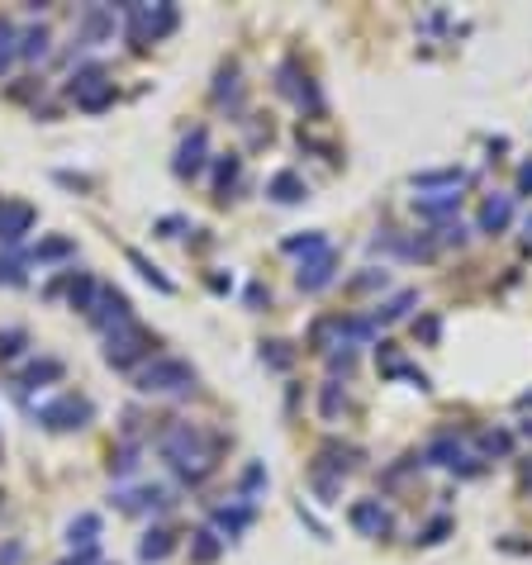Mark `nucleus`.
Instances as JSON below:
<instances>
[{"label": "nucleus", "mask_w": 532, "mask_h": 565, "mask_svg": "<svg viewBox=\"0 0 532 565\" xmlns=\"http://www.w3.org/2000/svg\"><path fill=\"white\" fill-rule=\"evenodd\" d=\"M129 20H133V43L143 48L176 29V10L172 5H129Z\"/></svg>", "instance_id": "4"}, {"label": "nucleus", "mask_w": 532, "mask_h": 565, "mask_svg": "<svg viewBox=\"0 0 532 565\" xmlns=\"http://www.w3.org/2000/svg\"><path fill=\"white\" fill-rule=\"evenodd\" d=\"M480 446H485L490 456H504V452H509V432H485V437H480Z\"/></svg>", "instance_id": "31"}, {"label": "nucleus", "mask_w": 532, "mask_h": 565, "mask_svg": "<svg viewBox=\"0 0 532 565\" xmlns=\"http://www.w3.org/2000/svg\"><path fill=\"white\" fill-rule=\"evenodd\" d=\"M214 181H219V195H224L233 181H238V157H224V162H219V172H214Z\"/></svg>", "instance_id": "29"}, {"label": "nucleus", "mask_w": 532, "mask_h": 565, "mask_svg": "<svg viewBox=\"0 0 532 565\" xmlns=\"http://www.w3.org/2000/svg\"><path fill=\"white\" fill-rule=\"evenodd\" d=\"M166 499L162 490H133V494H120V508H162Z\"/></svg>", "instance_id": "18"}, {"label": "nucleus", "mask_w": 532, "mask_h": 565, "mask_svg": "<svg viewBox=\"0 0 532 565\" xmlns=\"http://www.w3.org/2000/svg\"><path fill=\"white\" fill-rule=\"evenodd\" d=\"M14 53H20V48H14V29H10L5 20H0V66H5Z\"/></svg>", "instance_id": "30"}, {"label": "nucleus", "mask_w": 532, "mask_h": 565, "mask_svg": "<svg viewBox=\"0 0 532 565\" xmlns=\"http://www.w3.org/2000/svg\"><path fill=\"white\" fill-rule=\"evenodd\" d=\"M91 419H95L91 399H76V394H62V399H53V404H43V409H39V423H43V428H53V432L86 428Z\"/></svg>", "instance_id": "3"}, {"label": "nucleus", "mask_w": 532, "mask_h": 565, "mask_svg": "<svg viewBox=\"0 0 532 565\" xmlns=\"http://www.w3.org/2000/svg\"><path fill=\"white\" fill-rule=\"evenodd\" d=\"M95 532H100V518H91V513H81V518L72 523V542L91 546V542H95Z\"/></svg>", "instance_id": "23"}, {"label": "nucleus", "mask_w": 532, "mask_h": 565, "mask_svg": "<svg viewBox=\"0 0 532 565\" xmlns=\"http://www.w3.org/2000/svg\"><path fill=\"white\" fill-rule=\"evenodd\" d=\"M29 228H33L29 205H0V243H20Z\"/></svg>", "instance_id": "11"}, {"label": "nucleus", "mask_w": 532, "mask_h": 565, "mask_svg": "<svg viewBox=\"0 0 532 565\" xmlns=\"http://www.w3.org/2000/svg\"><path fill=\"white\" fill-rule=\"evenodd\" d=\"M509 219H513V199L509 195H490L485 209H480V228H485V233H504Z\"/></svg>", "instance_id": "12"}, {"label": "nucleus", "mask_w": 532, "mask_h": 565, "mask_svg": "<svg viewBox=\"0 0 532 565\" xmlns=\"http://www.w3.org/2000/svg\"><path fill=\"white\" fill-rule=\"evenodd\" d=\"M0 280H20V271H14V261H0Z\"/></svg>", "instance_id": "36"}, {"label": "nucleus", "mask_w": 532, "mask_h": 565, "mask_svg": "<svg viewBox=\"0 0 532 565\" xmlns=\"http://www.w3.org/2000/svg\"><path fill=\"white\" fill-rule=\"evenodd\" d=\"M205 166V128H195L186 143H181V157H176V172L181 176H195Z\"/></svg>", "instance_id": "13"}, {"label": "nucleus", "mask_w": 532, "mask_h": 565, "mask_svg": "<svg viewBox=\"0 0 532 565\" xmlns=\"http://www.w3.org/2000/svg\"><path fill=\"white\" fill-rule=\"evenodd\" d=\"M20 53H24V57H43V53H48V29H29L24 43H20Z\"/></svg>", "instance_id": "24"}, {"label": "nucleus", "mask_w": 532, "mask_h": 565, "mask_svg": "<svg viewBox=\"0 0 532 565\" xmlns=\"http://www.w3.org/2000/svg\"><path fill=\"white\" fill-rule=\"evenodd\" d=\"M271 199H280V205H295V199H305V181H299L295 172L271 176Z\"/></svg>", "instance_id": "15"}, {"label": "nucleus", "mask_w": 532, "mask_h": 565, "mask_svg": "<svg viewBox=\"0 0 532 565\" xmlns=\"http://www.w3.org/2000/svg\"><path fill=\"white\" fill-rule=\"evenodd\" d=\"M338 404H342V385H338V380H328V385H324V419H338Z\"/></svg>", "instance_id": "28"}, {"label": "nucleus", "mask_w": 532, "mask_h": 565, "mask_svg": "<svg viewBox=\"0 0 532 565\" xmlns=\"http://www.w3.org/2000/svg\"><path fill=\"white\" fill-rule=\"evenodd\" d=\"M457 205H461V195H457V190H447V195L419 199V214H423V219H442V214H457Z\"/></svg>", "instance_id": "17"}, {"label": "nucleus", "mask_w": 532, "mask_h": 565, "mask_svg": "<svg viewBox=\"0 0 532 565\" xmlns=\"http://www.w3.org/2000/svg\"><path fill=\"white\" fill-rule=\"evenodd\" d=\"M409 305H419V295H413V290H404V295H395V299H390V305H386V309H380V319H404V313H409Z\"/></svg>", "instance_id": "25"}, {"label": "nucleus", "mask_w": 532, "mask_h": 565, "mask_svg": "<svg viewBox=\"0 0 532 565\" xmlns=\"http://www.w3.org/2000/svg\"><path fill=\"white\" fill-rule=\"evenodd\" d=\"M332 271H338V257H332V247H324V252H314L305 266H299V290H324Z\"/></svg>", "instance_id": "10"}, {"label": "nucleus", "mask_w": 532, "mask_h": 565, "mask_svg": "<svg viewBox=\"0 0 532 565\" xmlns=\"http://www.w3.org/2000/svg\"><path fill=\"white\" fill-rule=\"evenodd\" d=\"M191 556H195V561H214V556H219V537H214V532H195Z\"/></svg>", "instance_id": "22"}, {"label": "nucleus", "mask_w": 532, "mask_h": 565, "mask_svg": "<svg viewBox=\"0 0 532 565\" xmlns=\"http://www.w3.org/2000/svg\"><path fill=\"white\" fill-rule=\"evenodd\" d=\"M247 518H253V508H219V523H224L228 532H243Z\"/></svg>", "instance_id": "26"}, {"label": "nucleus", "mask_w": 532, "mask_h": 565, "mask_svg": "<svg viewBox=\"0 0 532 565\" xmlns=\"http://www.w3.org/2000/svg\"><path fill=\"white\" fill-rule=\"evenodd\" d=\"M442 532H447V518H438V523H432V527L423 532V542H442Z\"/></svg>", "instance_id": "34"}, {"label": "nucleus", "mask_w": 532, "mask_h": 565, "mask_svg": "<svg viewBox=\"0 0 532 565\" xmlns=\"http://www.w3.org/2000/svg\"><path fill=\"white\" fill-rule=\"evenodd\" d=\"M72 100H76L86 114H100V110L114 100V81H110L105 72H81L76 86H72Z\"/></svg>", "instance_id": "6"}, {"label": "nucleus", "mask_w": 532, "mask_h": 565, "mask_svg": "<svg viewBox=\"0 0 532 565\" xmlns=\"http://www.w3.org/2000/svg\"><path fill=\"white\" fill-rule=\"evenodd\" d=\"M324 247H328V243H324V233H309V238L286 243V252H305V257H309V252H324Z\"/></svg>", "instance_id": "27"}, {"label": "nucleus", "mask_w": 532, "mask_h": 565, "mask_svg": "<svg viewBox=\"0 0 532 565\" xmlns=\"http://www.w3.org/2000/svg\"><path fill=\"white\" fill-rule=\"evenodd\" d=\"M95 295H100L95 280H91V276H76V286H72V309H86V313H91Z\"/></svg>", "instance_id": "19"}, {"label": "nucleus", "mask_w": 532, "mask_h": 565, "mask_svg": "<svg viewBox=\"0 0 532 565\" xmlns=\"http://www.w3.org/2000/svg\"><path fill=\"white\" fill-rule=\"evenodd\" d=\"M62 375V361H39V366H29L20 385H39V380H58Z\"/></svg>", "instance_id": "20"}, {"label": "nucleus", "mask_w": 532, "mask_h": 565, "mask_svg": "<svg viewBox=\"0 0 532 565\" xmlns=\"http://www.w3.org/2000/svg\"><path fill=\"white\" fill-rule=\"evenodd\" d=\"M133 465H138V452H133V446H124V452H120V461H114V471H120V475H129Z\"/></svg>", "instance_id": "33"}, {"label": "nucleus", "mask_w": 532, "mask_h": 565, "mask_svg": "<svg viewBox=\"0 0 532 565\" xmlns=\"http://www.w3.org/2000/svg\"><path fill=\"white\" fill-rule=\"evenodd\" d=\"M423 456H428L432 465H452V471H457V465H461V471H466V475H475V471H480V465H475V456H471V452H466V442L457 437V432H442V437H432Z\"/></svg>", "instance_id": "7"}, {"label": "nucleus", "mask_w": 532, "mask_h": 565, "mask_svg": "<svg viewBox=\"0 0 532 565\" xmlns=\"http://www.w3.org/2000/svg\"><path fill=\"white\" fill-rule=\"evenodd\" d=\"M91 323H100V328H110V332H120V328H129V299H124L120 290L100 286V295H95V305H91Z\"/></svg>", "instance_id": "9"}, {"label": "nucleus", "mask_w": 532, "mask_h": 565, "mask_svg": "<svg viewBox=\"0 0 532 565\" xmlns=\"http://www.w3.org/2000/svg\"><path fill=\"white\" fill-rule=\"evenodd\" d=\"M172 546H176V537H172V532H166V527H153V532L143 537L138 556H143V561H162L166 552H172Z\"/></svg>", "instance_id": "16"}, {"label": "nucleus", "mask_w": 532, "mask_h": 565, "mask_svg": "<svg viewBox=\"0 0 532 565\" xmlns=\"http://www.w3.org/2000/svg\"><path fill=\"white\" fill-rule=\"evenodd\" d=\"M466 172H428V176H413V186L428 190V186H461Z\"/></svg>", "instance_id": "21"}, {"label": "nucleus", "mask_w": 532, "mask_h": 565, "mask_svg": "<svg viewBox=\"0 0 532 565\" xmlns=\"http://www.w3.org/2000/svg\"><path fill=\"white\" fill-rule=\"evenodd\" d=\"M523 228H528V243H532V214H528V224H523Z\"/></svg>", "instance_id": "37"}, {"label": "nucleus", "mask_w": 532, "mask_h": 565, "mask_svg": "<svg viewBox=\"0 0 532 565\" xmlns=\"http://www.w3.org/2000/svg\"><path fill=\"white\" fill-rule=\"evenodd\" d=\"M147 347H153V332H143V328H120V332H110V347H105V361L110 366H133L138 357H147Z\"/></svg>", "instance_id": "5"}, {"label": "nucleus", "mask_w": 532, "mask_h": 565, "mask_svg": "<svg viewBox=\"0 0 532 565\" xmlns=\"http://www.w3.org/2000/svg\"><path fill=\"white\" fill-rule=\"evenodd\" d=\"M352 527L361 532V537H390V527H395V518H390V508L380 504V499H361V504H352Z\"/></svg>", "instance_id": "8"}, {"label": "nucleus", "mask_w": 532, "mask_h": 565, "mask_svg": "<svg viewBox=\"0 0 532 565\" xmlns=\"http://www.w3.org/2000/svg\"><path fill=\"white\" fill-rule=\"evenodd\" d=\"M162 456L172 461L186 480H205V475L214 471L209 446H205V437H200L191 423H172V428L162 432Z\"/></svg>", "instance_id": "1"}, {"label": "nucleus", "mask_w": 532, "mask_h": 565, "mask_svg": "<svg viewBox=\"0 0 532 565\" xmlns=\"http://www.w3.org/2000/svg\"><path fill=\"white\" fill-rule=\"evenodd\" d=\"M81 33H86L91 43L110 39V33H114V10H110V5H95V10H86V20H81Z\"/></svg>", "instance_id": "14"}, {"label": "nucleus", "mask_w": 532, "mask_h": 565, "mask_svg": "<svg viewBox=\"0 0 532 565\" xmlns=\"http://www.w3.org/2000/svg\"><path fill=\"white\" fill-rule=\"evenodd\" d=\"M20 342H24V332H20V328H10L5 338H0V357H14V352H20Z\"/></svg>", "instance_id": "32"}, {"label": "nucleus", "mask_w": 532, "mask_h": 565, "mask_svg": "<svg viewBox=\"0 0 532 565\" xmlns=\"http://www.w3.org/2000/svg\"><path fill=\"white\" fill-rule=\"evenodd\" d=\"M143 394H176V390H195V366L181 357H157L153 366H143L138 375Z\"/></svg>", "instance_id": "2"}, {"label": "nucleus", "mask_w": 532, "mask_h": 565, "mask_svg": "<svg viewBox=\"0 0 532 565\" xmlns=\"http://www.w3.org/2000/svg\"><path fill=\"white\" fill-rule=\"evenodd\" d=\"M519 190H523V195L532 190V162H523V172H519Z\"/></svg>", "instance_id": "35"}]
</instances>
